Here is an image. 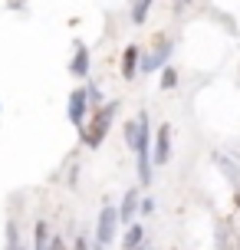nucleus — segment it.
<instances>
[{"label":"nucleus","instance_id":"1","mask_svg":"<svg viewBox=\"0 0 240 250\" xmlns=\"http://www.w3.org/2000/svg\"><path fill=\"white\" fill-rule=\"evenodd\" d=\"M148 132H152V125H148V115L145 112L135 122H125V142L132 145L135 158H139V181L141 185L152 181V142H148Z\"/></svg>","mask_w":240,"mask_h":250},{"label":"nucleus","instance_id":"2","mask_svg":"<svg viewBox=\"0 0 240 250\" xmlns=\"http://www.w3.org/2000/svg\"><path fill=\"white\" fill-rule=\"evenodd\" d=\"M115 112H119V105L115 102H109V105H102L99 112H96V119L82 128V142H86L89 148H96V145H102V138L109 135V125H112Z\"/></svg>","mask_w":240,"mask_h":250},{"label":"nucleus","instance_id":"3","mask_svg":"<svg viewBox=\"0 0 240 250\" xmlns=\"http://www.w3.org/2000/svg\"><path fill=\"white\" fill-rule=\"evenodd\" d=\"M119 221H122V217H119V211H115L112 204H105V208L99 211V224H96V244H99V247H105V244L115 240V227H119Z\"/></svg>","mask_w":240,"mask_h":250},{"label":"nucleus","instance_id":"4","mask_svg":"<svg viewBox=\"0 0 240 250\" xmlns=\"http://www.w3.org/2000/svg\"><path fill=\"white\" fill-rule=\"evenodd\" d=\"M86 105H89V96H86V89H79V92H73V96H69V109H66V112H69V122L76 125L79 132H82V128H86Z\"/></svg>","mask_w":240,"mask_h":250},{"label":"nucleus","instance_id":"5","mask_svg":"<svg viewBox=\"0 0 240 250\" xmlns=\"http://www.w3.org/2000/svg\"><path fill=\"white\" fill-rule=\"evenodd\" d=\"M168 56H171V43H168V40H161V43H158V46H155V50L141 60V73H155L158 66H164V60H168Z\"/></svg>","mask_w":240,"mask_h":250},{"label":"nucleus","instance_id":"6","mask_svg":"<svg viewBox=\"0 0 240 250\" xmlns=\"http://www.w3.org/2000/svg\"><path fill=\"white\" fill-rule=\"evenodd\" d=\"M168 158H171V128L161 125V128H158V135H155V162L164 165Z\"/></svg>","mask_w":240,"mask_h":250},{"label":"nucleus","instance_id":"7","mask_svg":"<svg viewBox=\"0 0 240 250\" xmlns=\"http://www.w3.org/2000/svg\"><path fill=\"white\" fill-rule=\"evenodd\" d=\"M69 69L73 76H89V50L82 43H76V50H73V62H69Z\"/></svg>","mask_w":240,"mask_h":250},{"label":"nucleus","instance_id":"8","mask_svg":"<svg viewBox=\"0 0 240 250\" xmlns=\"http://www.w3.org/2000/svg\"><path fill=\"white\" fill-rule=\"evenodd\" d=\"M141 208V201H139V191L135 188H128L125 191V198H122V208H119V217L122 221H132V214Z\"/></svg>","mask_w":240,"mask_h":250},{"label":"nucleus","instance_id":"9","mask_svg":"<svg viewBox=\"0 0 240 250\" xmlns=\"http://www.w3.org/2000/svg\"><path fill=\"white\" fill-rule=\"evenodd\" d=\"M122 76L125 79H135L139 76V46H128L125 56H122Z\"/></svg>","mask_w":240,"mask_h":250},{"label":"nucleus","instance_id":"10","mask_svg":"<svg viewBox=\"0 0 240 250\" xmlns=\"http://www.w3.org/2000/svg\"><path fill=\"white\" fill-rule=\"evenodd\" d=\"M141 240H145V227H128V234H125V250H139L141 247Z\"/></svg>","mask_w":240,"mask_h":250},{"label":"nucleus","instance_id":"11","mask_svg":"<svg viewBox=\"0 0 240 250\" xmlns=\"http://www.w3.org/2000/svg\"><path fill=\"white\" fill-rule=\"evenodd\" d=\"M53 247V240H50V227L40 221L37 224V250H50Z\"/></svg>","mask_w":240,"mask_h":250},{"label":"nucleus","instance_id":"12","mask_svg":"<svg viewBox=\"0 0 240 250\" xmlns=\"http://www.w3.org/2000/svg\"><path fill=\"white\" fill-rule=\"evenodd\" d=\"M178 83V73L171 69V66H164V76H161V89H175Z\"/></svg>","mask_w":240,"mask_h":250},{"label":"nucleus","instance_id":"13","mask_svg":"<svg viewBox=\"0 0 240 250\" xmlns=\"http://www.w3.org/2000/svg\"><path fill=\"white\" fill-rule=\"evenodd\" d=\"M7 250H23V247H20V244H17V227H7Z\"/></svg>","mask_w":240,"mask_h":250},{"label":"nucleus","instance_id":"14","mask_svg":"<svg viewBox=\"0 0 240 250\" xmlns=\"http://www.w3.org/2000/svg\"><path fill=\"white\" fill-rule=\"evenodd\" d=\"M86 96H89V102H92V105H99V102H102V92L96 86H86Z\"/></svg>","mask_w":240,"mask_h":250},{"label":"nucleus","instance_id":"15","mask_svg":"<svg viewBox=\"0 0 240 250\" xmlns=\"http://www.w3.org/2000/svg\"><path fill=\"white\" fill-rule=\"evenodd\" d=\"M139 211H141V214H152V211H155V201H152V198H145V201H141V208H139Z\"/></svg>","mask_w":240,"mask_h":250},{"label":"nucleus","instance_id":"16","mask_svg":"<svg viewBox=\"0 0 240 250\" xmlns=\"http://www.w3.org/2000/svg\"><path fill=\"white\" fill-rule=\"evenodd\" d=\"M50 250H66V244H63V240H53V247Z\"/></svg>","mask_w":240,"mask_h":250},{"label":"nucleus","instance_id":"17","mask_svg":"<svg viewBox=\"0 0 240 250\" xmlns=\"http://www.w3.org/2000/svg\"><path fill=\"white\" fill-rule=\"evenodd\" d=\"M73 250H89V247H86V240H76V247H73Z\"/></svg>","mask_w":240,"mask_h":250},{"label":"nucleus","instance_id":"18","mask_svg":"<svg viewBox=\"0 0 240 250\" xmlns=\"http://www.w3.org/2000/svg\"><path fill=\"white\" fill-rule=\"evenodd\" d=\"M139 250H152V247H139Z\"/></svg>","mask_w":240,"mask_h":250},{"label":"nucleus","instance_id":"19","mask_svg":"<svg viewBox=\"0 0 240 250\" xmlns=\"http://www.w3.org/2000/svg\"><path fill=\"white\" fill-rule=\"evenodd\" d=\"M96 250H102V247H99V244H96Z\"/></svg>","mask_w":240,"mask_h":250},{"label":"nucleus","instance_id":"20","mask_svg":"<svg viewBox=\"0 0 240 250\" xmlns=\"http://www.w3.org/2000/svg\"><path fill=\"white\" fill-rule=\"evenodd\" d=\"M237 201H240V198H237Z\"/></svg>","mask_w":240,"mask_h":250}]
</instances>
